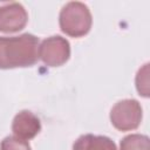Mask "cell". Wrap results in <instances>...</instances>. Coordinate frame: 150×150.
Masks as SVG:
<instances>
[{
    "instance_id": "1",
    "label": "cell",
    "mask_w": 150,
    "mask_h": 150,
    "mask_svg": "<svg viewBox=\"0 0 150 150\" xmlns=\"http://www.w3.org/2000/svg\"><path fill=\"white\" fill-rule=\"evenodd\" d=\"M39 59V38L25 33L0 36V69L32 67Z\"/></svg>"
},
{
    "instance_id": "2",
    "label": "cell",
    "mask_w": 150,
    "mask_h": 150,
    "mask_svg": "<svg viewBox=\"0 0 150 150\" xmlns=\"http://www.w3.org/2000/svg\"><path fill=\"white\" fill-rule=\"evenodd\" d=\"M59 23L64 34L73 38H81L90 30L93 18L89 8L84 4L71 1L62 7L59 15Z\"/></svg>"
},
{
    "instance_id": "3",
    "label": "cell",
    "mask_w": 150,
    "mask_h": 150,
    "mask_svg": "<svg viewBox=\"0 0 150 150\" xmlns=\"http://www.w3.org/2000/svg\"><path fill=\"white\" fill-rule=\"evenodd\" d=\"M110 121L120 131L137 129L142 121V107L139 102L134 98L117 102L110 111Z\"/></svg>"
},
{
    "instance_id": "4",
    "label": "cell",
    "mask_w": 150,
    "mask_h": 150,
    "mask_svg": "<svg viewBox=\"0 0 150 150\" xmlns=\"http://www.w3.org/2000/svg\"><path fill=\"white\" fill-rule=\"evenodd\" d=\"M70 56V45L68 40L60 35L45 39L39 45V57L49 67H60L64 64Z\"/></svg>"
},
{
    "instance_id": "5",
    "label": "cell",
    "mask_w": 150,
    "mask_h": 150,
    "mask_svg": "<svg viewBox=\"0 0 150 150\" xmlns=\"http://www.w3.org/2000/svg\"><path fill=\"white\" fill-rule=\"evenodd\" d=\"M27 21L28 14L21 4L11 2L0 6V32H19L26 27Z\"/></svg>"
},
{
    "instance_id": "6",
    "label": "cell",
    "mask_w": 150,
    "mask_h": 150,
    "mask_svg": "<svg viewBox=\"0 0 150 150\" xmlns=\"http://www.w3.org/2000/svg\"><path fill=\"white\" fill-rule=\"evenodd\" d=\"M41 130V122L36 115L29 110H22L15 115L12 123L14 136L23 141L34 138Z\"/></svg>"
},
{
    "instance_id": "7",
    "label": "cell",
    "mask_w": 150,
    "mask_h": 150,
    "mask_svg": "<svg viewBox=\"0 0 150 150\" xmlns=\"http://www.w3.org/2000/svg\"><path fill=\"white\" fill-rule=\"evenodd\" d=\"M73 150H117V148L114 141L107 136L87 134L75 141Z\"/></svg>"
},
{
    "instance_id": "8",
    "label": "cell",
    "mask_w": 150,
    "mask_h": 150,
    "mask_svg": "<svg viewBox=\"0 0 150 150\" xmlns=\"http://www.w3.org/2000/svg\"><path fill=\"white\" fill-rule=\"evenodd\" d=\"M120 150H150L149 137L141 134H131L121 139Z\"/></svg>"
},
{
    "instance_id": "9",
    "label": "cell",
    "mask_w": 150,
    "mask_h": 150,
    "mask_svg": "<svg viewBox=\"0 0 150 150\" xmlns=\"http://www.w3.org/2000/svg\"><path fill=\"white\" fill-rule=\"evenodd\" d=\"M0 150H32L29 143L16 136H7L1 141Z\"/></svg>"
}]
</instances>
